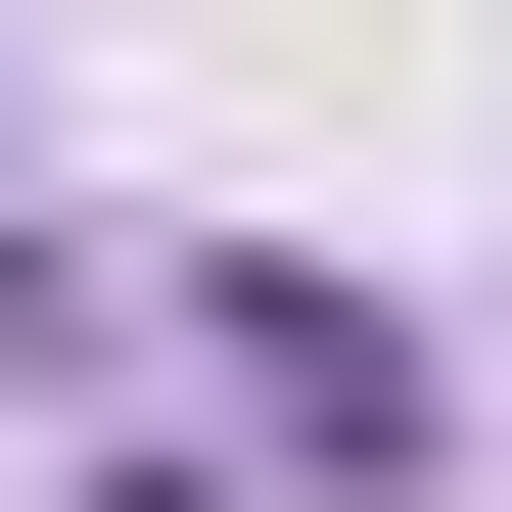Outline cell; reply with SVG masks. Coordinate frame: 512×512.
I'll return each mask as SVG.
<instances>
[{
  "label": "cell",
  "instance_id": "1",
  "mask_svg": "<svg viewBox=\"0 0 512 512\" xmlns=\"http://www.w3.org/2000/svg\"><path fill=\"white\" fill-rule=\"evenodd\" d=\"M187 373H233V466H373V512H419V419H466L373 280H187Z\"/></svg>",
  "mask_w": 512,
  "mask_h": 512
}]
</instances>
